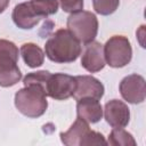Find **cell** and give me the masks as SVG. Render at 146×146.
I'll return each instance as SVG.
<instances>
[{
	"label": "cell",
	"instance_id": "obj_14",
	"mask_svg": "<svg viewBox=\"0 0 146 146\" xmlns=\"http://www.w3.org/2000/svg\"><path fill=\"white\" fill-rule=\"evenodd\" d=\"M21 55L23 57L24 63L31 68L39 67L44 62L43 50L38 44H35L33 42L23 43L21 47Z\"/></svg>",
	"mask_w": 146,
	"mask_h": 146
},
{
	"label": "cell",
	"instance_id": "obj_16",
	"mask_svg": "<svg viewBox=\"0 0 146 146\" xmlns=\"http://www.w3.org/2000/svg\"><path fill=\"white\" fill-rule=\"evenodd\" d=\"M30 3L41 18H47L48 16L56 14L58 10L57 0H30Z\"/></svg>",
	"mask_w": 146,
	"mask_h": 146
},
{
	"label": "cell",
	"instance_id": "obj_9",
	"mask_svg": "<svg viewBox=\"0 0 146 146\" xmlns=\"http://www.w3.org/2000/svg\"><path fill=\"white\" fill-rule=\"evenodd\" d=\"M76 86L73 94V98L75 100L82 98H94L100 100L104 96V84L96 78L91 75H78L75 76Z\"/></svg>",
	"mask_w": 146,
	"mask_h": 146
},
{
	"label": "cell",
	"instance_id": "obj_13",
	"mask_svg": "<svg viewBox=\"0 0 146 146\" xmlns=\"http://www.w3.org/2000/svg\"><path fill=\"white\" fill-rule=\"evenodd\" d=\"M76 114L88 123H97L103 117V107L99 100L94 98H82L76 100Z\"/></svg>",
	"mask_w": 146,
	"mask_h": 146
},
{
	"label": "cell",
	"instance_id": "obj_1",
	"mask_svg": "<svg viewBox=\"0 0 146 146\" xmlns=\"http://www.w3.org/2000/svg\"><path fill=\"white\" fill-rule=\"evenodd\" d=\"M44 55L59 64L75 62L81 55V42L67 29H59L46 41Z\"/></svg>",
	"mask_w": 146,
	"mask_h": 146
},
{
	"label": "cell",
	"instance_id": "obj_17",
	"mask_svg": "<svg viewBox=\"0 0 146 146\" xmlns=\"http://www.w3.org/2000/svg\"><path fill=\"white\" fill-rule=\"evenodd\" d=\"M51 73L49 71H38V72H31V73H27L24 79H23V83H24V87H27V86H35V87H39L41 88L44 92H46V89H47V83H48V80L50 78ZM47 95V92H46Z\"/></svg>",
	"mask_w": 146,
	"mask_h": 146
},
{
	"label": "cell",
	"instance_id": "obj_19",
	"mask_svg": "<svg viewBox=\"0 0 146 146\" xmlns=\"http://www.w3.org/2000/svg\"><path fill=\"white\" fill-rule=\"evenodd\" d=\"M60 7L65 13H76L83 9V0H59Z\"/></svg>",
	"mask_w": 146,
	"mask_h": 146
},
{
	"label": "cell",
	"instance_id": "obj_12",
	"mask_svg": "<svg viewBox=\"0 0 146 146\" xmlns=\"http://www.w3.org/2000/svg\"><path fill=\"white\" fill-rule=\"evenodd\" d=\"M11 18L15 25L22 30H31L33 29L41 19V17L34 11L30 1L21 2L15 6L13 9Z\"/></svg>",
	"mask_w": 146,
	"mask_h": 146
},
{
	"label": "cell",
	"instance_id": "obj_2",
	"mask_svg": "<svg viewBox=\"0 0 146 146\" xmlns=\"http://www.w3.org/2000/svg\"><path fill=\"white\" fill-rule=\"evenodd\" d=\"M14 103L18 112L30 119L40 117L46 113L48 107L46 92L35 86H27L19 89L15 94Z\"/></svg>",
	"mask_w": 146,
	"mask_h": 146
},
{
	"label": "cell",
	"instance_id": "obj_20",
	"mask_svg": "<svg viewBox=\"0 0 146 146\" xmlns=\"http://www.w3.org/2000/svg\"><path fill=\"white\" fill-rule=\"evenodd\" d=\"M9 1L10 0H0V14L3 13L7 9V7L9 5Z\"/></svg>",
	"mask_w": 146,
	"mask_h": 146
},
{
	"label": "cell",
	"instance_id": "obj_15",
	"mask_svg": "<svg viewBox=\"0 0 146 146\" xmlns=\"http://www.w3.org/2000/svg\"><path fill=\"white\" fill-rule=\"evenodd\" d=\"M107 144L112 146H136L137 143L132 135L123 128H113L108 135Z\"/></svg>",
	"mask_w": 146,
	"mask_h": 146
},
{
	"label": "cell",
	"instance_id": "obj_5",
	"mask_svg": "<svg viewBox=\"0 0 146 146\" xmlns=\"http://www.w3.org/2000/svg\"><path fill=\"white\" fill-rule=\"evenodd\" d=\"M67 30L81 42L89 43L95 40L98 32V19L91 11L80 10L67 17Z\"/></svg>",
	"mask_w": 146,
	"mask_h": 146
},
{
	"label": "cell",
	"instance_id": "obj_6",
	"mask_svg": "<svg viewBox=\"0 0 146 146\" xmlns=\"http://www.w3.org/2000/svg\"><path fill=\"white\" fill-rule=\"evenodd\" d=\"M104 57L107 65L114 68H121L128 65L132 57L130 41L124 35H113L103 46Z\"/></svg>",
	"mask_w": 146,
	"mask_h": 146
},
{
	"label": "cell",
	"instance_id": "obj_11",
	"mask_svg": "<svg viewBox=\"0 0 146 146\" xmlns=\"http://www.w3.org/2000/svg\"><path fill=\"white\" fill-rule=\"evenodd\" d=\"M104 117L111 127L124 128L130 121V110L122 100L112 99L105 104Z\"/></svg>",
	"mask_w": 146,
	"mask_h": 146
},
{
	"label": "cell",
	"instance_id": "obj_18",
	"mask_svg": "<svg viewBox=\"0 0 146 146\" xmlns=\"http://www.w3.org/2000/svg\"><path fill=\"white\" fill-rule=\"evenodd\" d=\"M119 5L120 0H92L95 11L103 16H108L115 13Z\"/></svg>",
	"mask_w": 146,
	"mask_h": 146
},
{
	"label": "cell",
	"instance_id": "obj_10",
	"mask_svg": "<svg viewBox=\"0 0 146 146\" xmlns=\"http://www.w3.org/2000/svg\"><path fill=\"white\" fill-rule=\"evenodd\" d=\"M105 65L106 62L104 57L103 44L95 40L86 43L81 57V66L90 73H96L102 71Z\"/></svg>",
	"mask_w": 146,
	"mask_h": 146
},
{
	"label": "cell",
	"instance_id": "obj_8",
	"mask_svg": "<svg viewBox=\"0 0 146 146\" xmlns=\"http://www.w3.org/2000/svg\"><path fill=\"white\" fill-rule=\"evenodd\" d=\"M120 94L124 100L130 104H140L146 97L145 79L139 74H130L120 82Z\"/></svg>",
	"mask_w": 146,
	"mask_h": 146
},
{
	"label": "cell",
	"instance_id": "obj_7",
	"mask_svg": "<svg viewBox=\"0 0 146 146\" xmlns=\"http://www.w3.org/2000/svg\"><path fill=\"white\" fill-rule=\"evenodd\" d=\"M75 86V76L64 73H55L51 74L48 80L46 92L47 96L51 97L55 100H66L67 98L73 96Z\"/></svg>",
	"mask_w": 146,
	"mask_h": 146
},
{
	"label": "cell",
	"instance_id": "obj_3",
	"mask_svg": "<svg viewBox=\"0 0 146 146\" xmlns=\"http://www.w3.org/2000/svg\"><path fill=\"white\" fill-rule=\"evenodd\" d=\"M18 56V48L14 42L0 39V87H13L22 79Z\"/></svg>",
	"mask_w": 146,
	"mask_h": 146
},
{
	"label": "cell",
	"instance_id": "obj_4",
	"mask_svg": "<svg viewBox=\"0 0 146 146\" xmlns=\"http://www.w3.org/2000/svg\"><path fill=\"white\" fill-rule=\"evenodd\" d=\"M59 137L62 143L66 146L107 145L104 136L100 132L91 130L89 128V123L81 117H78L67 131L60 132Z\"/></svg>",
	"mask_w": 146,
	"mask_h": 146
}]
</instances>
